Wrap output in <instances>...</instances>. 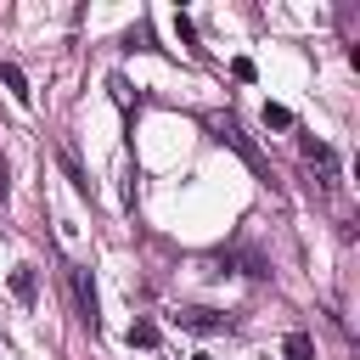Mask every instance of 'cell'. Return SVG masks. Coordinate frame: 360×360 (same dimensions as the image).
I'll use <instances>...</instances> for the list:
<instances>
[{
  "label": "cell",
  "instance_id": "cell-7",
  "mask_svg": "<svg viewBox=\"0 0 360 360\" xmlns=\"http://www.w3.org/2000/svg\"><path fill=\"white\" fill-rule=\"evenodd\" d=\"M298 146H304V158H309V163H321V169H332V146H326V141H315V135H304Z\"/></svg>",
  "mask_w": 360,
  "mask_h": 360
},
{
  "label": "cell",
  "instance_id": "cell-2",
  "mask_svg": "<svg viewBox=\"0 0 360 360\" xmlns=\"http://www.w3.org/2000/svg\"><path fill=\"white\" fill-rule=\"evenodd\" d=\"M180 326L208 338V332H225V315H214V309H180Z\"/></svg>",
  "mask_w": 360,
  "mask_h": 360
},
{
  "label": "cell",
  "instance_id": "cell-4",
  "mask_svg": "<svg viewBox=\"0 0 360 360\" xmlns=\"http://www.w3.org/2000/svg\"><path fill=\"white\" fill-rule=\"evenodd\" d=\"M0 84H6V90H11L22 107L34 101V90H28V79H22V68H17V62H0Z\"/></svg>",
  "mask_w": 360,
  "mask_h": 360
},
{
  "label": "cell",
  "instance_id": "cell-8",
  "mask_svg": "<svg viewBox=\"0 0 360 360\" xmlns=\"http://www.w3.org/2000/svg\"><path fill=\"white\" fill-rule=\"evenodd\" d=\"M264 129H292V112L281 101H264Z\"/></svg>",
  "mask_w": 360,
  "mask_h": 360
},
{
  "label": "cell",
  "instance_id": "cell-1",
  "mask_svg": "<svg viewBox=\"0 0 360 360\" xmlns=\"http://www.w3.org/2000/svg\"><path fill=\"white\" fill-rule=\"evenodd\" d=\"M214 129H219V141H225V146H236V152L248 158V169H253V174H264V180H270V163H264V152H259V146L242 135V124H236V118H214Z\"/></svg>",
  "mask_w": 360,
  "mask_h": 360
},
{
  "label": "cell",
  "instance_id": "cell-5",
  "mask_svg": "<svg viewBox=\"0 0 360 360\" xmlns=\"http://www.w3.org/2000/svg\"><path fill=\"white\" fill-rule=\"evenodd\" d=\"M281 360H315V338H309V332H287Z\"/></svg>",
  "mask_w": 360,
  "mask_h": 360
},
{
  "label": "cell",
  "instance_id": "cell-6",
  "mask_svg": "<svg viewBox=\"0 0 360 360\" xmlns=\"http://www.w3.org/2000/svg\"><path fill=\"white\" fill-rule=\"evenodd\" d=\"M124 338H129L135 349H158V326H152V321H129V332H124Z\"/></svg>",
  "mask_w": 360,
  "mask_h": 360
},
{
  "label": "cell",
  "instance_id": "cell-11",
  "mask_svg": "<svg viewBox=\"0 0 360 360\" xmlns=\"http://www.w3.org/2000/svg\"><path fill=\"white\" fill-rule=\"evenodd\" d=\"M0 197H6V158H0Z\"/></svg>",
  "mask_w": 360,
  "mask_h": 360
},
{
  "label": "cell",
  "instance_id": "cell-3",
  "mask_svg": "<svg viewBox=\"0 0 360 360\" xmlns=\"http://www.w3.org/2000/svg\"><path fill=\"white\" fill-rule=\"evenodd\" d=\"M73 292H79V315L96 326V281H90V270H73Z\"/></svg>",
  "mask_w": 360,
  "mask_h": 360
},
{
  "label": "cell",
  "instance_id": "cell-12",
  "mask_svg": "<svg viewBox=\"0 0 360 360\" xmlns=\"http://www.w3.org/2000/svg\"><path fill=\"white\" fill-rule=\"evenodd\" d=\"M191 360H208V354H191Z\"/></svg>",
  "mask_w": 360,
  "mask_h": 360
},
{
  "label": "cell",
  "instance_id": "cell-9",
  "mask_svg": "<svg viewBox=\"0 0 360 360\" xmlns=\"http://www.w3.org/2000/svg\"><path fill=\"white\" fill-rule=\"evenodd\" d=\"M11 292L17 298H34V270H11Z\"/></svg>",
  "mask_w": 360,
  "mask_h": 360
},
{
  "label": "cell",
  "instance_id": "cell-10",
  "mask_svg": "<svg viewBox=\"0 0 360 360\" xmlns=\"http://www.w3.org/2000/svg\"><path fill=\"white\" fill-rule=\"evenodd\" d=\"M174 34H180V45H191V51H197V34H191V17H174Z\"/></svg>",
  "mask_w": 360,
  "mask_h": 360
}]
</instances>
